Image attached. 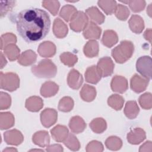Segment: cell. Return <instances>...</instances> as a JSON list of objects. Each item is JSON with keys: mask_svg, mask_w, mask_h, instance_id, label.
<instances>
[{"mask_svg": "<svg viewBox=\"0 0 152 152\" xmlns=\"http://www.w3.org/2000/svg\"><path fill=\"white\" fill-rule=\"evenodd\" d=\"M85 79L87 83L96 84L102 77V73L98 67L96 65H92L87 68L85 74Z\"/></svg>", "mask_w": 152, "mask_h": 152, "instance_id": "2e32d148", "label": "cell"}, {"mask_svg": "<svg viewBox=\"0 0 152 152\" xmlns=\"http://www.w3.org/2000/svg\"><path fill=\"white\" fill-rule=\"evenodd\" d=\"M131 30L136 33H141L144 28V22L142 17L138 15H132L128 21Z\"/></svg>", "mask_w": 152, "mask_h": 152, "instance_id": "603a6c76", "label": "cell"}, {"mask_svg": "<svg viewBox=\"0 0 152 152\" xmlns=\"http://www.w3.org/2000/svg\"><path fill=\"white\" fill-rule=\"evenodd\" d=\"M149 80L143 78L137 74H134L130 80L131 88L135 93H140L147 88Z\"/></svg>", "mask_w": 152, "mask_h": 152, "instance_id": "9c48e42d", "label": "cell"}, {"mask_svg": "<svg viewBox=\"0 0 152 152\" xmlns=\"http://www.w3.org/2000/svg\"><path fill=\"white\" fill-rule=\"evenodd\" d=\"M80 94L83 100L87 102H91L96 96V88L88 84H84L80 90Z\"/></svg>", "mask_w": 152, "mask_h": 152, "instance_id": "83f0119b", "label": "cell"}, {"mask_svg": "<svg viewBox=\"0 0 152 152\" xmlns=\"http://www.w3.org/2000/svg\"><path fill=\"white\" fill-rule=\"evenodd\" d=\"M1 4V17L5 16L8 12L11 11L15 7V1H0Z\"/></svg>", "mask_w": 152, "mask_h": 152, "instance_id": "ee69618b", "label": "cell"}, {"mask_svg": "<svg viewBox=\"0 0 152 152\" xmlns=\"http://www.w3.org/2000/svg\"><path fill=\"white\" fill-rule=\"evenodd\" d=\"M60 60L64 65L68 67H72L77 62V56L69 52H65L61 54Z\"/></svg>", "mask_w": 152, "mask_h": 152, "instance_id": "8d00e7d4", "label": "cell"}, {"mask_svg": "<svg viewBox=\"0 0 152 152\" xmlns=\"http://www.w3.org/2000/svg\"><path fill=\"white\" fill-rule=\"evenodd\" d=\"M97 4L107 15H112L114 13L117 6L115 1H99Z\"/></svg>", "mask_w": 152, "mask_h": 152, "instance_id": "e575fe53", "label": "cell"}, {"mask_svg": "<svg viewBox=\"0 0 152 152\" xmlns=\"http://www.w3.org/2000/svg\"><path fill=\"white\" fill-rule=\"evenodd\" d=\"M43 151L44 150H39V149H33V150H30V151Z\"/></svg>", "mask_w": 152, "mask_h": 152, "instance_id": "11a10c76", "label": "cell"}, {"mask_svg": "<svg viewBox=\"0 0 152 152\" xmlns=\"http://www.w3.org/2000/svg\"><path fill=\"white\" fill-rule=\"evenodd\" d=\"M74 100L73 99L68 96L62 97L59 102L58 109L64 112H70L74 107Z\"/></svg>", "mask_w": 152, "mask_h": 152, "instance_id": "74e56055", "label": "cell"}, {"mask_svg": "<svg viewBox=\"0 0 152 152\" xmlns=\"http://www.w3.org/2000/svg\"><path fill=\"white\" fill-rule=\"evenodd\" d=\"M103 145L98 141H91L90 142L86 147V151H103Z\"/></svg>", "mask_w": 152, "mask_h": 152, "instance_id": "7dc6e473", "label": "cell"}, {"mask_svg": "<svg viewBox=\"0 0 152 152\" xmlns=\"http://www.w3.org/2000/svg\"><path fill=\"white\" fill-rule=\"evenodd\" d=\"M42 6L47 9L52 15H56L58 14L60 4L58 1H43L42 2Z\"/></svg>", "mask_w": 152, "mask_h": 152, "instance_id": "60d3db41", "label": "cell"}, {"mask_svg": "<svg viewBox=\"0 0 152 152\" xmlns=\"http://www.w3.org/2000/svg\"><path fill=\"white\" fill-rule=\"evenodd\" d=\"M50 131L53 139L57 142H64L69 134L67 127L61 125H57Z\"/></svg>", "mask_w": 152, "mask_h": 152, "instance_id": "e0dca14e", "label": "cell"}, {"mask_svg": "<svg viewBox=\"0 0 152 152\" xmlns=\"http://www.w3.org/2000/svg\"><path fill=\"white\" fill-rule=\"evenodd\" d=\"M4 54L10 61H13L18 59L20 55V50L14 43L10 44L5 46L4 49Z\"/></svg>", "mask_w": 152, "mask_h": 152, "instance_id": "1f68e13d", "label": "cell"}, {"mask_svg": "<svg viewBox=\"0 0 152 152\" xmlns=\"http://www.w3.org/2000/svg\"><path fill=\"white\" fill-rule=\"evenodd\" d=\"M144 37L145 40H148L150 43H151V28H148L145 31L144 33Z\"/></svg>", "mask_w": 152, "mask_h": 152, "instance_id": "f907efd6", "label": "cell"}, {"mask_svg": "<svg viewBox=\"0 0 152 152\" xmlns=\"http://www.w3.org/2000/svg\"><path fill=\"white\" fill-rule=\"evenodd\" d=\"M97 66L100 69L102 77H107L113 74L115 65L110 57L105 56L99 60Z\"/></svg>", "mask_w": 152, "mask_h": 152, "instance_id": "ba28073f", "label": "cell"}, {"mask_svg": "<svg viewBox=\"0 0 152 152\" xmlns=\"http://www.w3.org/2000/svg\"><path fill=\"white\" fill-rule=\"evenodd\" d=\"M107 103L113 109L120 110L124 106V99L121 95L117 94H112L107 99Z\"/></svg>", "mask_w": 152, "mask_h": 152, "instance_id": "d6a6232c", "label": "cell"}, {"mask_svg": "<svg viewBox=\"0 0 152 152\" xmlns=\"http://www.w3.org/2000/svg\"><path fill=\"white\" fill-rule=\"evenodd\" d=\"M1 100H0V109L1 110L7 109L11 106V99L10 96L4 92H1Z\"/></svg>", "mask_w": 152, "mask_h": 152, "instance_id": "bcb514c9", "label": "cell"}, {"mask_svg": "<svg viewBox=\"0 0 152 152\" xmlns=\"http://www.w3.org/2000/svg\"><path fill=\"white\" fill-rule=\"evenodd\" d=\"M88 23V18L83 11H77L70 20V28L75 32L84 30Z\"/></svg>", "mask_w": 152, "mask_h": 152, "instance_id": "5b68a950", "label": "cell"}, {"mask_svg": "<svg viewBox=\"0 0 152 152\" xmlns=\"http://www.w3.org/2000/svg\"><path fill=\"white\" fill-rule=\"evenodd\" d=\"M14 116L11 112H1L0 128L1 130L7 129L13 126L14 125Z\"/></svg>", "mask_w": 152, "mask_h": 152, "instance_id": "f546056e", "label": "cell"}, {"mask_svg": "<svg viewBox=\"0 0 152 152\" xmlns=\"http://www.w3.org/2000/svg\"><path fill=\"white\" fill-rule=\"evenodd\" d=\"M43 106V101L39 96H31L28 97L25 103L26 108L33 112H36L39 111Z\"/></svg>", "mask_w": 152, "mask_h": 152, "instance_id": "7402d4cb", "label": "cell"}, {"mask_svg": "<svg viewBox=\"0 0 152 152\" xmlns=\"http://www.w3.org/2000/svg\"><path fill=\"white\" fill-rule=\"evenodd\" d=\"M69 127L73 133L79 134L84 131L86 128V124L82 118L79 116H75L71 118Z\"/></svg>", "mask_w": 152, "mask_h": 152, "instance_id": "44dd1931", "label": "cell"}, {"mask_svg": "<svg viewBox=\"0 0 152 152\" xmlns=\"http://www.w3.org/2000/svg\"><path fill=\"white\" fill-rule=\"evenodd\" d=\"M46 151H63L64 149L60 144H52L47 146Z\"/></svg>", "mask_w": 152, "mask_h": 152, "instance_id": "c3c4849f", "label": "cell"}, {"mask_svg": "<svg viewBox=\"0 0 152 152\" xmlns=\"http://www.w3.org/2000/svg\"><path fill=\"white\" fill-rule=\"evenodd\" d=\"M118 41V37L116 33L112 30H107L104 31L102 43L107 48H112L116 45Z\"/></svg>", "mask_w": 152, "mask_h": 152, "instance_id": "4316f807", "label": "cell"}, {"mask_svg": "<svg viewBox=\"0 0 152 152\" xmlns=\"http://www.w3.org/2000/svg\"><path fill=\"white\" fill-rule=\"evenodd\" d=\"M105 145L107 149L116 151L119 150L122 146V141L121 139L116 136L108 137L105 141Z\"/></svg>", "mask_w": 152, "mask_h": 152, "instance_id": "d590c367", "label": "cell"}, {"mask_svg": "<svg viewBox=\"0 0 152 152\" xmlns=\"http://www.w3.org/2000/svg\"><path fill=\"white\" fill-rule=\"evenodd\" d=\"M99 51V43L95 40H90L83 48V52L87 58H94L98 55Z\"/></svg>", "mask_w": 152, "mask_h": 152, "instance_id": "484cf974", "label": "cell"}, {"mask_svg": "<svg viewBox=\"0 0 152 152\" xmlns=\"http://www.w3.org/2000/svg\"><path fill=\"white\" fill-rule=\"evenodd\" d=\"M56 46L50 41H45L41 43L37 49V52L40 56L44 58H50L56 53Z\"/></svg>", "mask_w": 152, "mask_h": 152, "instance_id": "9a60e30c", "label": "cell"}, {"mask_svg": "<svg viewBox=\"0 0 152 152\" xmlns=\"http://www.w3.org/2000/svg\"><path fill=\"white\" fill-rule=\"evenodd\" d=\"M77 8L71 5H65L62 7L60 12L59 16L62 17L65 21H69L74 15L77 12Z\"/></svg>", "mask_w": 152, "mask_h": 152, "instance_id": "836d02e7", "label": "cell"}, {"mask_svg": "<svg viewBox=\"0 0 152 152\" xmlns=\"http://www.w3.org/2000/svg\"><path fill=\"white\" fill-rule=\"evenodd\" d=\"M17 151V150L15 149V148H7L4 149V150H3V151Z\"/></svg>", "mask_w": 152, "mask_h": 152, "instance_id": "db71d44e", "label": "cell"}, {"mask_svg": "<svg viewBox=\"0 0 152 152\" xmlns=\"http://www.w3.org/2000/svg\"><path fill=\"white\" fill-rule=\"evenodd\" d=\"M151 4H150V5H149V6L148 7V8H147V14H148V15L151 17Z\"/></svg>", "mask_w": 152, "mask_h": 152, "instance_id": "f5cc1de1", "label": "cell"}, {"mask_svg": "<svg viewBox=\"0 0 152 152\" xmlns=\"http://www.w3.org/2000/svg\"><path fill=\"white\" fill-rule=\"evenodd\" d=\"M17 30L27 42L32 43L45 38L50 28L48 13L36 8L25 9L20 12L16 18Z\"/></svg>", "mask_w": 152, "mask_h": 152, "instance_id": "6da1fadb", "label": "cell"}, {"mask_svg": "<svg viewBox=\"0 0 152 152\" xmlns=\"http://www.w3.org/2000/svg\"><path fill=\"white\" fill-rule=\"evenodd\" d=\"M151 142L150 141H146L144 144H142L139 150V151H151Z\"/></svg>", "mask_w": 152, "mask_h": 152, "instance_id": "681fc988", "label": "cell"}, {"mask_svg": "<svg viewBox=\"0 0 152 152\" xmlns=\"http://www.w3.org/2000/svg\"><path fill=\"white\" fill-rule=\"evenodd\" d=\"M58 120V112L54 109L46 108L40 113V121L43 126L49 128Z\"/></svg>", "mask_w": 152, "mask_h": 152, "instance_id": "52a82bcc", "label": "cell"}, {"mask_svg": "<svg viewBox=\"0 0 152 152\" xmlns=\"http://www.w3.org/2000/svg\"><path fill=\"white\" fill-rule=\"evenodd\" d=\"M4 137L5 142L10 145H18L24 140V137L22 133L15 129L5 132Z\"/></svg>", "mask_w": 152, "mask_h": 152, "instance_id": "30bf717a", "label": "cell"}, {"mask_svg": "<svg viewBox=\"0 0 152 152\" xmlns=\"http://www.w3.org/2000/svg\"><path fill=\"white\" fill-rule=\"evenodd\" d=\"M102 29L96 23L90 21L83 30V36L86 39H99L100 37Z\"/></svg>", "mask_w": 152, "mask_h": 152, "instance_id": "5bb4252c", "label": "cell"}, {"mask_svg": "<svg viewBox=\"0 0 152 152\" xmlns=\"http://www.w3.org/2000/svg\"><path fill=\"white\" fill-rule=\"evenodd\" d=\"M115 16L120 20L125 21L129 15L130 12L129 9L125 5L122 4L117 5L115 11Z\"/></svg>", "mask_w": 152, "mask_h": 152, "instance_id": "ab89813d", "label": "cell"}, {"mask_svg": "<svg viewBox=\"0 0 152 152\" xmlns=\"http://www.w3.org/2000/svg\"><path fill=\"white\" fill-rule=\"evenodd\" d=\"M17 42V37L12 33H7L2 34L1 37V49H4L5 46L10 44L14 43Z\"/></svg>", "mask_w": 152, "mask_h": 152, "instance_id": "7bdbcfd3", "label": "cell"}, {"mask_svg": "<svg viewBox=\"0 0 152 152\" xmlns=\"http://www.w3.org/2000/svg\"><path fill=\"white\" fill-rule=\"evenodd\" d=\"M110 87L113 91L124 93L128 88V83L126 78L121 75L114 76L110 83Z\"/></svg>", "mask_w": 152, "mask_h": 152, "instance_id": "8fae6325", "label": "cell"}, {"mask_svg": "<svg viewBox=\"0 0 152 152\" xmlns=\"http://www.w3.org/2000/svg\"><path fill=\"white\" fill-rule=\"evenodd\" d=\"M83 83L82 75L76 69H71L68 74L67 83L69 87L74 90H78L80 88Z\"/></svg>", "mask_w": 152, "mask_h": 152, "instance_id": "7c38bea8", "label": "cell"}, {"mask_svg": "<svg viewBox=\"0 0 152 152\" xmlns=\"http://www.w3.org/2000/svg\"><path fill=\"white\" fill-rule=\"evenodd\" d=\"M141 107L148 110L152 107V96L150 93H145L141 95L138 99Z\"/></svg>", "mask_w": 152, "mask_h": 152, "instance_id": "b9f144b4", "label": "cell"}, {"mask_svg": "<svg viewBox=\"0 0 152 152\" xmlns=\"http://www.w3.org/2000/svg\"><path fill=\"white\" fill-rule=\"evenodd\" d=\"M59 90V86L53 81H48L44 83L40 88V94L44 97L55 96Z\"/></svg>", "mask_w": 152, "mask_h": 152, "instance_id": "ffe728a7", "label": "cell"}, {"mask_svg": "<svg viewBox=\"0 0 152 152\" xmlns=\"http://www.w3.org/2000/svg\"><path fill=\"white\" fill-rule=\"evenodd\" d=\"M65 146L72 151H78L80 148V143L77 137L72 134H68L67 138L63 142Z\"/></svg>", "mask_w": 152, "mask_h": 152, "instance_id": "f35d334b", "label": "cell"}, {"mask_svg": "<svg viewBox=\"0 0 152 152\" xmlns=\"http://www.w3.org/2000/svg\"><path fill=\"white\" fill-rule=\"evenodd\" d=\"M31 72L37 77L42 78H50L56 76L57 67L50 59L41 60L37 65L32 66Z\"/></svg>", "mask_w": 152, "mask_h": 152, "instance_id": "7a4b0ae2", "label": "cell"}, {"mask_svg": "<svg viewBox=\"0 0 152 152\" xmlns=\"http://www.w3.org/2000/svg\"><path fill=\"white\" fill-rule=\"evenodd\" d=\"M128 4L134 12H139L142 11L146 5L145 1H128Z\"/></svg>", "mask_w": 152, "mask_h": 152, "instance_id": "f6af8a7d", "label": "cell"}, {"mask_svg": "<svg viewBox=\"0 0 152 152\" xmlns=\"http://www.w3.org/2000/svg\"><path fill=\"white\" fill-rule=\"evenodd\" d=\"M145 132L141 128L132 129L128 133L126 136L128 142L134 145L139 144L145 139Z\"/></svg>", "mask_w": 152, "mask_h": 152, "instance_id": "4fadbf2b", "label": "cell"}, {"mask_svg": "<svg viewBox=\"0 0 152 152\" xmlns=\"http://www.w3.org/2000/svg\"><path fill=\"white\" fill-rule=\"evenodd\" d=\"M68 29L66 24L59 18L55 19L53 24V32L59 39L64 38L68 34Z\"/></svg>", "mask_w": 152, "mask_h": 152, "instance_id": "ac0fdd59", "label": "cell"}, {"mask_svg": "<svg viewBox=\"0 0 152 152\" xmlns=\"http://www.w3.org/2000/svg\"><path fill=\"white\" fill-rule=\"evenodd\" d=\"M20 87V78L14 72L3 73L1 72L0 87L1 89L12 92Z\"/></svg>", "mask_w": 152, "mask_h": 152, "instance_id": "277c9868", "label": "cell"}, {"mask_svg": "<svg viewBox=\"0 0 152 152\" xmlns=\"http://www.w3.org/2000/svg\"><path fill=\"white\" fill-rule=\"evenodd\" d=\"M124 111L125 116L128 118L133 119L138 116L140 112V109L135 101L131 100L128 101L126 103Z\"/></svg>", "mask_w": 152, "mask_h": 152, "instance_id": "f1b7e54d", "label": "cell"}, {"mask_svg": "<svg viewBox=\"0 0 152 152\" xmlns=\"http://www.w3.org/2000/svg\"><path fill=\"white\" fill-rule=\"evenodd\" d=\"M37 59L36 53L32 50L23 52L18 59V63L23 66H28L34 64Z\"/></svg>", "mask_w": 152, "mask_h": 152, "instance_id": "cb8c5ba5", "label": "cell"}, {"mask_svg": "<svg viewBox=\"0 0 152 152\" xmlns=\"http://www.w3.org/2000/svg\"><path fill=\"white\" fill-rule=\"evenodd\" d=\"M33 143L40 147H45L50 143V137L46 131H39L34 134L32 137Z\"/></svg>", "mask_w": 152, "mask_h": 152, "instance_id": "d6986e66", "label": "cell"}, {"mask_svg": "<svg viewBox=\"0 0 152 152\" xmlns=\"http://www.w3.org/2000/svg\"><path fill=\"white\" fill-rule=\"evenodd\" d=\"M151 57L143 56L137 59L136 69L142 76L150 80L151 77Z\"/></svg>", "mask_w": 152, "mask_h": 152, "instance_id": "8992f818", "label": "cell"}, {"mask_svg": "<svg viewBox=\"0 0 152 152\" xmlns=\"http://www.w3.org/2000/svg\"><path fill=\"white\" fill-rule=\"evenodd\" d=\"M134 50V46L132 42L122 40L119 45L112 50L111 55L117 63L123 64L131 58Z\"/></svg>", "mask_w": 152, "mask_h": 152, "instance_id": "3957f363", "label": "cell"}, {"mask_svg": "<svg viewBox=\"0 0 152 152\" xmlns=\"http://www.w3.org/2000/svg\"><path fill=\"white\" fill-rule=\"evenodd\" d=\"M7 61L4 56L2 52H1V69H2L4 66L7 64Z\"/></svg>", "mask_w": 152, "mask_h": 152, "instance_id": "816d5d0a", "label": "cell"}, {"mask_svg": "<svg viewBox=\"0 0 152 152\" xmlns=\"http://www.w3.org/2000/svg\"><path fill=\"white\" fill-rule=\"evenodd\" d=\"M90 127L94 132L101 134L106 129L107 124L106 121L102 118H97L91 121Z\"/></svg>", "mask_w": 152, "mask_h": 152, "instance_id": "4dcf8cb0", "label": "cell"}, {"mask_svg": "<svg viewBox=\"0 0 152 152\" xmlns=\"http://www.w3.org/2000/svg\"><path fill=\"white\" fill-rule=\"evenodd\" d=\"M86 13L91 21L97 24H102L105 20L104 15L96 7H91L86 10Z\"/></svg>", "mask_w": 152, "mask_h": 152, "instance_id": "d4e9b609", "label": "cell"}]
</instances>
